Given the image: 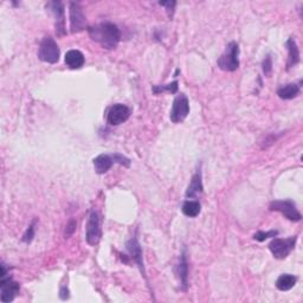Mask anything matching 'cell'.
<instances>
[{
    "label": "cell",
    "mask_w": 303,
    "mask_h": 303,
    "mask_svg": "<svg viewBox=\"0 0 303 303\" xmlns=\"http://www.w3.org/2000/svg\"><path fill=\"white\" fill-rule=\"evenodd\" d=\"M263 72L266 76H269L271 74V70H273V60H271V57L268 55L266 58L263 60Z\"/></svg>",
    "instance_id": "cell-24"
},
{
    "label": "cell",
    "mask_w": 303,
    "mask_h": 303,
    "mask_svg": "<svg viewBox=\"0 0 303 303\" xmlns=\"http://www.w3.org/2000/svg\"><path fill=\"white\" fill-rule=\"evenodd\" d=\"M111 156H113L114 162H117V164L126 166V167H129L130 161H129V159L126 158V156H123V155H121V154H117V153H116V154L111 155Z\"/></svg>",
    "instance_id": "cell-26"
},
{
    "label": "cell",
    "mask_w": 303,
    "mask_h": 303,
    "mask_svg": "<svg viewBox=\"0 0 303 303\" xmlns=\"http://www.w3.org/2000/svg\"><path fill=\"white\" fill-rule=\"evenodd\" d=\"M239 46L236 41H231L218 59V66L224 71H235L239 68Z\"/></svg>",
    "instance_id": "cell-2"
},
{
    "label": "cell",
    "mask_w": 303,
    "mask_h": 303,
    "mask_svg": "<svg viewBox=\"0 0 303 303\" xmlns=\"http://www.w3.org/2000/svg\"><path fill=\"white\" fill-rule=\"evenodd\" d=\"M94 167L97 174H104L110 170L114 164L113 156L109 154H101L94 159Z\"/></svg>",
    "instance_id": "cell-12"
},
{
    "label": "cell",
    "mask_w": 303,
    "mask_h": 303,
    "mask_svg": "<svg viewBox=\"0 0 303 303\" xmlns=\"http://www.w3.org/2000/svg\"><path fill=\"white\" fill-rule=\"evenodd\" d=\"M101 224H100V216L98 213L92 210L89 215L87 223V232H85V238L89 245H96L101 239Z\"/></svg>",
    "instance_id": "cell-8"
},
{
    "label": "cell",
    "mask_w": 303,
    "mask_h": 303,
    "mask_svg": "<svg viewBox=\"0 0 303 303\" xmlns=\"http://www.w3.org/2000/svg\"><path fill=\"white\" fill-rule=\"evenodd\" d=\"M60 299L62 300L69 299V290L68 288H65V287H63V288L60 289Z\"/></svg>",
    "instance_id": "cell-28"
},
{
    "label": "cell",
    "mask_w": 303,
    "mask_h": 303,
    "mask_svg": "<svg viewBox=\"0 0 303 303\" xmlns=\"http://www.w3.org/2000/svg\"><path fill=\"white\" fill-rule=\"evenodd\" d=\"M200 210H202V206L197 200H186L183 205V213L190 218H194L199 215Z\"/></svg>",
    "instance_id": "cell-20"
},
{
    "label": "cell",
    "mask_w": 303,
    "mask_h": 303,
    "mask_svg": "<svg viewBox=\"0 0 303 303\" xmlns=\"http://www.w3.org/2000/svg\"><path fill=\"white\" fill-rule=\"evenodd\" d=\"M59 47L57 45L55 39L51 37H44L40 41L39 50H38V57L43 62L49 64H55L59 60Z\"/></svg>",
    "instance_id": "cell-4"
},
{
    "label": "cell",
    "mask_w": 303,
    "mask_h": 303,
    "mask_svg": "<svg viewBox=\"0 0 303 303\" xmlns=\"http://www.w3.org/2000/svg\"><path fill=\"white\" fill-rule=\"evenodd\" d=\"M88 33L92 40L108 50L115 49L121 39V32L117 25L109 21L88 26Z\"/></svg>",
    "instance_id": "cell-1"
},
{
    "label": "cell",
    "mask_w": 303,
    "mask_h": 303,
    "mask_svg": "<svg viewBox=\"0 0 303 303\" xmlns=\"http://www.w3.org/2000/svg\"><path fill=\"white\" fill-rule=\"evenodd\" d=\"M130 116V109L126 104L116 103L110 107L107 114V122L110 126H120L121 123L126 122Z\"/></svg>",
    "instance_id": "cell-11"
},
{
    "label": "cell",
    "mask_w": 303,
    "mask_h": 303,
    "mask_svg": "<svg viewBox=\"0 0 303 303\" xmlns=\"http://www.w3.org/2000/svg\"><path fill=\"white\" fill-rule=\"evenodd\" d=\"M270 210L271 211H277L282 213L287 219L292 222H300L301 221L302 216L299 212L296 204L293 200L287 199V200H274L270 204Z\"/></svg>",
    "instance_id": "cell-6"
},
{
    "label": "cell",
    "mask_w": 303,
    "mask_h": 303,
    "mask_svg": "<svg viewBox=\"0 0 303 303\" xmlns=\"http://www.w3.org/2000/svg\"><path fill=\"white\" fill-rule=\"evenodd\" d=\"M202 192H203L202 172H200V170H199L196 174L193 175L192 180H191V184L189 185V187H187L186 197L187 198H194Z\"/></svg>",
    "instance_id": "cell-17"
},
{
    "label": "cell",
    "mask_w": 303,
    "mask_h": 303,
    "mask_svg": "<svg viewBox=\"0 0 303 303\" xmlns=\"http://www.w3.org/2000/svg\"><path fill=\"white\" fill-rule=\"evenodd\" d=\"M161 6H167V13L170 17H172L174 13V6L177 5V2L175 1H166V2H159Z\"/></svg>",
    "instance_id": "cell-27"
},
{
    "label": "cell",
    "mask_w": 303,
    "mask_h": 303,
    "mask_svg": "<svg viewBox=\"0 0 303 303\" xmlns=\"http://www.w3.org/2000/svg\"><path fill=\"white\" fill-rule=\"evenodd\" d=\"M70 28L72 33L81 32L87 27V19L78 2H70Z\"/></svg>",
    "instance_id": "cell-9"
},
{
    "label": "cell",
    "mask_w": 303,
    "mask_h": 303,
    "mask_svg": "<svg viewBox=\"0 0 303 303\" xmlns=\"http://www.w3.org/2000/svg\"><path fill=\"white\" fill-rule=\"evenodd\" d=\"M296 281L298 279L294 275H290V274H285V275H281L276 281V288L281 290V292H288L292 288H294L296 285Z\"/></svg>",
    "instance_id": "cell-19"
},
{
    "label": "cell",
    "mask_w": 303,
    "mask_h": 303,
    "mask_svg": "<svg viewBox=\"0 0 303 303\" xmlns=\"http://www.w3.org/2000/svg\"><path fill=\"white\" fill-rule=\"evenodd\" d=\"M287 49H288V62H287V68L290 69L293 66L298 65L300 62V50L298 47V44H296L295 39L293 37H290L286 43Z\"/></svg>",
    "instance_id": "cell-14"
},
{
    "label": "cell",
    "mask_w": 303,
    "mask_h": 303,
    "mask_svg": "<svg viewBox=\"0 0 303 303\" xmlns=\"http://www.w3.org/2000/svg\"><path fill=\"white\" fill-rule=\"evenodd\" d=\"M279 235V231L276 230H273V231H268V232H263V231H258L257 234H255L254 238L258 242H264L268 238H275Z\"/></svg>",
    "instance_id": "cell-22"
},
{
    "label": "cell",
    "mask_w": 303,
    "mask_h": 303,
    "mask_svg": "<svg viewBox=\"0 0 303 303\" xmlns=\"http://www.w3.org/2000/svg\"><path fill=\"white\" fill-rule=\"evenodd\" d=\"M127 250L130 254V257L138 263V266L140 267L141 271H143V263H142V251H141V247H140V243L138 242V239L135 237L129 239L127 242Z\"/></svg>",
    "instance_id": "cell-15"
},
{
    "label": "cell",
    "mask_w": 303,
    "mask_h": 303,
    "mask_svg": "<svg viewBox=\"0 0 303 303\" xmlns=\"http://www.w3.org/2000/svg\"><path fill=\"white\" fill-rule=\"evenodd\" d=\"M172 92V94H175L178 91V82L174 81L170 83V84H165V85H154L153 87V92L154 94H160V92Z\"/></svg>",
    "instance_id": "cell-21"
},
{
    "label": "cell",
    "mask_w": 303,
    "mask_h": 303,
    "mask_svg": "<svg viewBox=\"0 0 303 303\" xmlns=\"http://www.w3.org/2000/svg\"><path fill=\"white\" fill-rule=\"evenodd\" d=\"M177 275L179 277V281L181 283V287H183L184 290L187 289V280H189V263H187V258H186V254L185 251L181 255L179 264L177 267Z\"/></svg>",
    "instance_id": "cell-16"
},
{
    "label": "cell",
    "mask_w": 303,
    "mask_h": 303,
    "mask_svg": "<svg viewBox=\"0 0 303 303\" xmlns=\"http://www.w3.org/2000/svg\"><path fill=\"white\" fill-rule=\"evenodd\" d=\"M46 7L52 12L55 17V27L56 33L58 37H63L66 34L65 30V15H64V5L60 1H51L46 5Z\"/></svg>",
    "instance_id": "cell-10"
},
{
    "label": "cell",
    "mask_w": 303,
    "mask_h": 303,
    "mask_svg": "<svg viewBox=\"0 0 303 303\" xmlns=\"http://www.w3.org/2000/svg\"><path fill=\"white\" fill-rule=\"evenodd\" d=\"M34 226H36V221H33L32 224L28 226L26 232L24 234V236H23L24 243L28 244V243H31V242H32V239L34 237V231H36V228H34Z\"/></svg>",
    "instance_id": "cell-23"
},
{
    "label": "cell",
    "mask_w": 303,
    "mask_h": 303,
    "mask_svg": "<svg viewBox=\"0 0 303 303\" xmlns=\"http://www.w3.org/2000/svg\"><path fill=\"white\" fill-rule=\"evenodd\" d=\"M65 64L70 69H81L84 65V56L81 51L78 50H70L65 53Z\"/></svg>",
    "instance_id": "cell-13"
},
{
    "label": "cell",
    "mask_w": 303,
    "mask_h": 303,
    "mask_svg": "<svg viewBox=\"0 0 303 303\" xmlns=\"http://www.w3.org/2000/svg\"><path fill=\"white\" fill-rule=\"evenodd\" d=\"M300 94V85L295 84V83H289V84L283 85V87L279 88L277 90V95L282 98V100H293V98L298 97Z\"/></svg>",
    "instance_id": "cell-18"
},
{
    "label": "cell",
    "mask_w": 303,
    "mask_h": 303,
    "mask_svg": "<svg viewBox=\"0 0 303 303\" xmlns=\"http://www.w3.org/2000/svg\"><path fill=\"white\" fill-rule=\"evenodd\" d=\"M76 226H77V223H76V221H70L68 223V225H66V229H65V232H64L65 238L71 237V236L74 235V232L76 231Z\"/></svg>",
    "instance_id": "cell-25"
},
{
    "label": "cell",
    "mask_w": 303,
    "mask_h": 303,
    "mask_svg": "<svg viewBox=\"0 0 303 303\" xmlns=\"http://www.w3.org/2000/svg\"><path fill=\"white\" fill-rule=\"evenodd\" d=\"M1 281H0V290H1V301L4 303L12 302L17 294H19L18 282H15L11 276L7 274V269L4 263H1Z\"/></svg>",
    "instance_id": "cell-3"
},
{
    "label": "cell",
    "mask_w": 303,
    "mask_h": 303,
    "mask_svg": "<svg viewBox=\"0 0 303 303\" xmlns=\"http://www.w3.org/2000/svg\"><path fill=\"white\" fill-rule=\"evenodd\" d=\"M296 241L298 237H289L287 239H281V238H274L269 244V249L273 254V256L277 258V260H285L289 256V254L294 250Z\"/></svg>",
    "instance_id": "cell-5"
},
{
    "label": "cell",
    "mask_w": 303,
    "mask_h": 303,
    "mask_svg": "<svg viewBox=\"0 0 303 303\" xmlns=\"http://www.w3.org/2000/svg\"><path fill=\"white\" fill-rule=\"evenodd\" d=\"M190 114V102L186 95L180 94L174 98L170 119L173 123H181Z\"/></svg>",
    "instance_id": "cell-7"
}]
</instances>
